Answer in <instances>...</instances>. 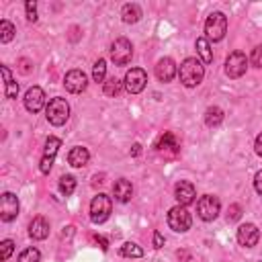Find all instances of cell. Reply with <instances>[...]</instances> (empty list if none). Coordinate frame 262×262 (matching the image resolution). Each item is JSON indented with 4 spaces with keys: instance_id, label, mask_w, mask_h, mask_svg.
Here are the masks:
<instances>
[{
    "instance_id": "obj_14",
    "label": "cell",
    "mask_w": 262,
    "mask_h": 262,
    "mask_svg": "<svg viewBox=\"0 0 262 262\" xmlns=\"http://www.w3.org/2000/svg\"><path fill=\"white\" fill-rule=\"evenodd\" d=\"M45 106V92L39 86H33L25 94V108L29 113H39Z\"/></svg>"
},
{
    "instance_id": "obj_10",
    "label": "cell",
    "mask_w": 262,
    "mask_h": 262,
    "mask_svg": "<svg viewBox=\"0 0 262 262\" xmlns=\"http://www.w3.org/2000/svg\"><path fill=\"white\" fill-rule=\"evenodd\" d=\"M63 86H66L68 92L78 94V92H84V90H86L88 78H86V74H84L82 70H70V72L66 74V78H63Z\"/></svg>"
},
{
    "instance_id": "obj_25",
    "label": "cell",
    "mask_w": 262,
    "mask_h": 262,
    "mask_svg": "<svg viewBox=\"0 0 262 262\" xmlns=\"http://www.w3.org/2000/svg\"><path fill=\"white\" fill-rule=\"evenodd\" d=\"M74 190H76V178L70 176V174L61 176V178H59V192H61L63 196H70Z\"/></svg>"
},
{
    "instance_id": "obj_28",
    "label": "cell",
    "mask_w": 262,
    "mask_h": 262,
    "mask_svg": "<svg viewBox=\"0 0 262 262\" xmlns=\"http://www.w3.org/2000/svg\"><path fill=\"white\" fill-rule=\"evenodd\" d=\"M92 78L94 82H102L104 84V78H106V61L104 59H98L92 68Z\"/></svg>"
},
{
    "instance_id": "obj_32",
    "label": "cell",
    "mask_w": 262,
    "mask_h": 262,
    "mask_svg": "<svg viewBox=\"0 0 262 262\" xmlns=\"http://www.w3.org/2000/svg\"><path fill=\"white\" fill-rule=\"evenodd\" d=\"M250 63H252L254 68H262V45H258V47H254V49H252Z\"/></svg>"
},
{
    "instance_id": "obj_5",
    "label": "cell",
    "mask_w": 262,
    "mask_h": 262,
    "mask_svg": "<svg viewBox=\"0 0 262 262\" xmlns=\"http://www.w3.org/2000/svg\"><path fill=\"white\" fill-rule=\"evenodd\" d=\"M168 225H170L174 231H178V233L188 231L190 225H192V217H190V213L186 211V207H182V205L172 207V209L168 211Z\"/></svg>"
},
{
    "instance_id": "obj_21",
    "label": "cell",
    "mask_w": 262,
    "mask_h": 262,
    "mask_svg": "<svg viewBox=\"0 0 262 262\" xmlns=\"http://www.w3.org/2000/svg\"><path fill=\"white\" fill-rule=\"evenodd\" d=\"M0 72H2V76H4V86H6L4 96H6V98H16V94H18V84L14 82V78H12L10 70H8L6 66H2V68H0Z\"/></svg>"
},
{
    "instance_id": "obj_34",
    "label": "cell",
    "mask_w": 262,
    "mask_h": 262,
    "mask_svg": "<svg viewBox=\"0 0 262 262\" xmlns=\"http://www.w3.org/2000/svg\"><path fill=\"white\" fill-rule=\"evenodd\" d=\"M239 217H242V207L237 203L229 205V209H227V221H237Z\"/></svg>"
},
{
    "instance_id": "obj_7",
    "label": "cell",
    "mask_w": 262,
    "mask_h": 262,
    "mask_svg": "<svg viewBox=\"0 0 262 262\" xmlns=\"http://www.w3.org/2000/svg\"><path fill=\"white\" fill-rule=\"evenodd\" d=\"M219 209H221V203L213 194H203L196 203V213L203 221H213L219 215Z\"/></svg>"
},
{
    "instance_id": "obj_40",
    "label": "cell",
    "mask_w": 262,
    "mask_h": 262,
    "mask_svg": "<svg viewBox=\"0 0 262 262\" xmlns=\"http://www.w3.org/2000/svg\"><path fill=\"white\" fill-rule=\"evenodd\" d=\"M139 154H141V145H139V143H135V145H133V149H131V156H139Z\"/></svg>"
},
{
    "instance_id": "obj_3",
    "label": "cell",
    "mask_w": 262,
    "mask_h": 262,
    "mask_svg": "<svg viewBox=\"0 0 262 262\" xmlns=\"http://www.w3.org/2000/svg\"><path fill=\"white\" fill-rule=\"evenodd\" d=\"M205 33L209 41H221L227 33V18L223 12H211L205 23Z\"/></svg>"
},
{
    "instance_id": "obj_15",
    "label": "cell",
    "mask_w": 262,
    "mask_h": 262,
    "mask_svg": "<svg viewBox=\"0 0 262 262\" xmlns=\"http://www.w3.org/2000/svg\"><path fill=\"white\" fill-rule=\"evenodd\" d=\"M174 196H176V201H178L182 207H186V205L194 203L196 190H194L192 182H188V180H180V182L174 186Z\"/></svg>"
},
{
    "instance_id": "obj_39",
    "label": "cell",
    "mask_w": 262,
    "mask_h": 262,
    "mask_svg": "<svg viewBox=\"0 0 262 262\" xmlns=\"http://www.w3.org/2000/svg\"><path fill=\"white\" fill-rule=\"evenodd\" d=\"M20 70H23L25 74H29V70H31V68H29V59H20Z\"/></svg>"
},
{
    "instance_id": "obj_20",
    "label": "cell",
    "mask_w": 262,
    "mask_h": 262,
    "mask_svg": "<svg viewBox=\"0 0 262 262\" xmlns=\"http://www.w3.org/2000/svg\"><path fill=\"white\" fill-rule=\"evenodd\" d=\"M156 147H158V151H170V154H176L178 151V139H176V135L174 133H170V131H166L160 139H158V143H156Z\"/></svg>"
},
{
    "instance_id": "obj_23",
    "label": "cell",
    "mask_w": 262,
    "mask_h": 262,
    "mask_svg": "<svg viewBox=\"0 0 262 262\" xmlns=\"http://www.w3.org/2000/svg\"><path fill=\"white\" fill-rule=\"evenodd\" d=\"M196 51H199L203 63H211L213 61V51H211V45H209L207 37H199L196 39Z\"/></svg>"
},
{
    "instance_id": "obj_30",
    "label": "cell",
    "mask_w": 262,
    "mask_h": 262,
    "mask_svg": "<svg viewBox=\"0 0 262 262\" xmlns=\"http://www.w3.org/2000/svg\"><path fill=\"white\" fill-rule=\"evenodd\" d=\"M41 260V252L37 248H27L18 254V262H39Z\"/></svg>"
},
{
    "instance_id": "obj_11",
    "label": "cell",
    "mask_w": 262,
    "mask_h": 262,
    "mask_svg": "<svg viewBox=\"0 0 262 262\" xmlns=\"http://www.w3.org/2000/svg\"><path fill=\"white\" fill-rule=\"evenodd\" d=\"M18 215V199L12 192H4L0 196V219L2 221H12Z\"/></svg>"
},
{
    "instance_id": "obj_18",
    "label": "cell",
    "mask_w": 262,
    "mask_h": 262,
    "mask_svg": "<svg viewBox=\"0 0 262 262\" xmlns=\"http://www.w3.org/2000/svg\"><path fill=\"white\" fill-rule=\"evenodd\" d=\"M29 235L33 239H45L49 235V223L45 217H35L29 225Z\"/></svg>"
},
{
    "instance_id": "obj_1",
    "label": "cell",
    "mask_w": 262,
    "mask_h": 262,
    "mask_svg": "<svg viewBox=\"0 0 262 262\" xmlns=\"http://www.w3.org/2000/svg\"><path fill=\"white\" fill-rule=\"evenodd\" d=\"M178 76H180V82H182L186 88H194V86H199V84L203 82L205 66H203V61H199L196 57H186V59L180 63Z\"/></svg>"
},
{
    "instance_id": "obj_19",
    "label": "cell",
    "mask_w": 262,
    "mask_h": 262,
    "mask_svg": "<svg viewBox=\"0 0 262 262\" xmlns=\"http://www.w3.org/2000/svg\"><path fill=\"white\" fill-rule=\"evenodd\" d=\"M88 160H90V154H88V149L82 147V145L72 147L70 154H68V162H70V166H74V168H82V166H86Z\"/></svg>"
},
{
    "instance_id": "obj_38",
    "label": "cell",
    "mask_w": 262,
    "mask_h": 262,
    "mask_svg": "<svg viewBox=\"0 0 262 262\" xmlns=\"http://www.w3.org/2000/svg\"><path fill=\"white\" fill-rule=\"evenodd\" d=\"M254 147H256V154L262 158V133H258V137H256V143H254Z\"/></svg>"
},
{
    "instance_id": "obj_9",
    "label": "cell",
    "mask_w": 262,
    "mask_h": 262,
    "mask_svg": "<svg viewBox=\"0 0 262 262\" xmlns=\"http://www.w3.org/2000/svg\"><path fill=\"white\" fill-rule=\"evenodd\" d=\"M145 84H147V74L141 68H131L125 74V88H127V92L137 94V92H141L145 88Z\"/></svg>"
},
{
    "instance_id": "obj_4",
    "label": "cell",
    "mask_w": 262,
    "mask_h": 262,
    "mask_svg": "<svg viewBox=\"0 0 262 262\" xmlns=\"http://www.w3.org/2000/svg\"><path fill=\"white\" fill-rule=\"evenodd\" d=\"M111 209H113L111 199L106 194L98 192L90 203V219H92V223H104L108 219V215H111Z\"/></svg>"
},
{
    "instance_id": "obj_37",
    "label": "cell",
    "mask_w": 262,
    "mask_h": 262,
    "mask_svg": "<svg viewBox=\"0 0 262 262\" xmlns=\"http://www.w3.org/2000/svg\"><path fill=\"white\" fill-rule=\"evenodd\" d=\"M94 242H96V244H98L102 250H108V242H106L102 235H94Z\"/></svg>"
},
{
    "instance_id": "obj_41",
    "label": "cell",
    "mask_w": 262,
    "mask_h": 262,
    "mask_svg": "<svg viewBox=\"0 0 262 262\" xmlns=\"http://www.w3.org/2000/svg\"><path fill=\"white\" fill-rule=\"evenodd\" d=\"M260 262H262V260H260Z\"/></svg>"
},
{
    "instance_id": "obj_6",
    "label": "cell",
    "mask_w": 262,
    "mask_h": 262,
    "mask_svg": "<svg viewBox=\"0 0 262 262\" xmlns=\"http://www.w3.org/2000/svg\"><path fill=\"white\" fill-rule=\"evenodd\" d=\"M133 57V45L129 39L125 37H119L113 45H111V59L117 63V66H125L129 63Z\"/></svg>"
},
{
    "instance_id": "obj_29",
    "label": "cell",
    "mask_w": 262,
    "mask_h": 262,
    "mask_svg": "<svg viewBox=\"0 0 262 262\" xmlns=\"http://www.w3.org/2000/svg\"><path fill=\"white\" fill-rule=\"evenodd\" d=\"M102 90H104L106 96H117V94L121 92V82H119L117 78H108V80H104Z\"/></svg>"
},
{
    "instance_id": "obj_12",
    "label": "cell",
    "mask_w": 262,
    "mask_h": 262,
    "mask_svg": "<svg viewBox=\"0 0 262 262\" xmlns=\"http://www.w3.org/2000/svg\"><path fill=\"white\" fill-rule=\"evenodd\" d=\"M59 145H61V141H59L57 137H47V141H45V151H43V158H41V164H39V170H41L43 174H49V170H51V166H53V158H55Z\"/></svg>"
},
{
    "instance_id": "obj_36",
    "label": "cell",
    "mask_w": 262,
    "mask_h": 262,
    "mask_svg": "<svg viewBox=\"0 0 262 262\" xmlns=\"http://www.w3.org/2000/svg\"><path fill=\"white\" fill-rule=\"evenodd\" d=\"M164 246V237L160 231H154V248H162Z\"/></svg>"
},
{
    "instance_id": "obj_8",
    "label": "cell",
    "mask_w": 262,
    "mask_h": 262,
    "mask_svg": "<svg viewBox=\"0 0 262 262\" xmlns=\"http://www.w3.org/2000/svg\"><path fill=\"white\" fill-rule=\"evenodd\" d=\"M246 68H248V59H246V53L242 51H231L225 59V74L229 78H242L246 74Z\"/></svg>"
},
{
    "instance_id": "obj_26",
    "label": "cell",
    "mask_w": 262,
    "mask_h": 262,
    "mask_svg": "<svg viewBox=\"0 0 262 262\" xmlns=\"http://www.w3.org/2000/svg\"><path fill=\"white\" fill-rule=\"evenodd\" d=\"M121 256H125V258H141L143 250L137 244H133V242H125L121 246Z\"/></svg>"
},
{
    "instance_id": "obj_2",
    "label": "cell",
    "mask_w": 262,
    "mask_h": 262,
    "mask_svg": "<svg viewBox=\"0 0 262 262\" xmlns=\"http://www.w3.org/2000/svg\"><path fill=\"white\" fill-rule=\"evenodd\" d=\"M45 115H47V121L51 125H55V127L63 125L68 121V117H70V104H68V100L66 98H59V96L57 98H51L49 104H47V108H45Z\"/></svg>"
},
{
    "instance_id": "obj_35",
    "label": "cell",
    "mask_w": 262,
    "mask_h": 262,
    "mask_svg": "<svg viewBox=\"0 0 262 262\" xmlns=\"http://www.w3.org/2000/svg\"><path fill=\"white\" fill-rule=\"evenodd\" d=\"M254 188H256V192L262 196V170L256 174V178H254Z\"/></svg>"
},
{
    "instance_id": "obj_27",
    "label": "cell",
    "mask_w": 262,
    "mask_h": 262,
    "mask_svg": "<svg viewBox=\"0 0 262 262\" xmlns=\"http://www.w3.org/2000/svg\"><path fill=\"white\" fill-rule=\"evenodd\" d=\"M14 33H16V29H14V25H12L10 20H0V41H2V43L12 41Z\"/></svg>"
},
{
    "instance_id": "obj_24",
    "label": "cell",
    "mask_w": 262,
    "mask_h": 262,
    "mask_svg": "<svg viewBox=\"0 0 262 262\" xmlns=\"http://www.w3.org/2000/svg\"><path fill=\"white\" fill-rule=\"evenodd\" d=\"M221 121H223V111L219 106H209L205 113V123L209 127H217V125H221Z\"/></svg>"
},
{
    "instance_id": "obj_22",
    "label": "cell",
    "mask_w": 262,
    "mask_h": 262,
    "mask_svg": "<svg viewBox=\"0 0 262 262\" xmlns=\"http://www.w3.org/2000/svg\"><path fill=\"white\" fill-rule=\"evenodd\" d=\"M121 16H123V20L125 23H137L139 18H141V8H139V4H135V2H129V4H125L123 6V10H121Z\"/></svg>"
},
{
    "instance_id": "obj_33",
    "label": "cell",
    "mask_w": 262,
    "mask_h": 262,
    "mask_svg": "<svg viewBox=\"0 0 262 262\" xmlns=\"http://www.w3.org/2000/svg\"><path fill=\"white\" fill-rule=\"evenodd\" d=\"M25 10H27V18H29L31 23H35V20H37V2H35V0H27Z\"/></svg>"
},
{
    "instance_id": "obj_13",
    "label": "cell",
    "mask_w": 262,
    "mask_h": 262,
    "mask_svg": "<svg viewBox=\"0 0 262 262\" xmlns=\"http://www.w3.org/2000/svg\"><path fill=\"white\" fill-rule=\"evenodd\" d=\"M258 239H260V231H258V227L254 223H244V225L237 227V242H239V246L252 248V246L258 244Z\"/></svg>"
},
{
    "instance_id": "obj_31",
    "label": "cell",
    "mask_w": 262,
    "mask_h": 262,
    "mask_svg": "<svg viewBox=\"0 0 262 262\" xmlns=\"http://www.w3.org/2000/svg\"><path fill=\"white\" fill-rule=\"evenodd\" d=\"M12 250H14V242L12 239H2V244H0V260H8Z\"/></svg>"
},
{
    "instance_id": "obj_17",
    "label": "cell",
    "mask_w": 262,
    "mask_h": 262,
    "mask_svg": "<svg viewBox=\"0 0 262 262\" xmlns=\"http://www.w3.org/2000/svg\"><path fill=\"white\" fill-rule=\"evenodd\" d=\"M113 196H115V201H119V203L131 201V196H133V186H131V182L125 180V178L115 180V184H113Z\"/></svg>"
},
{
    "instance_id": "obj_16",
    "label": "cell",
    "mask_w": 262,
    "mask_h": 262,
    "mask_svg": "<svg viewBox=\"0 0 262 262\" xmlns=\"http://www.w3.org/2000/svg\"><path fill=\"white\" fill-rule=\"evenodd\" d=\"M176 63L172 57H162L158 63H156V78L160 82H172L174 76H176Z\"/></svg>"
}]
</instances>
